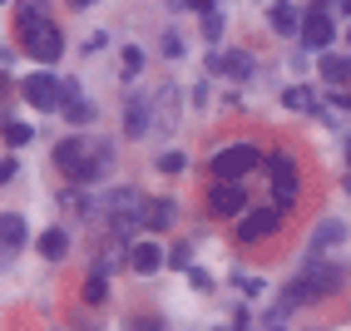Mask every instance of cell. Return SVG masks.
<instances>
[{
  "label": "cell",
  "mask_w": 351,
  "mask_h": 331,
  "mask_svg": "<svg viewBox=\"0 0 351 331\" xmlns=\"http://www.w3.org/2000/svg\"><path fill=\"white\" fill-rule=\"evenodd\" d=\"M20 50H25L30 60H40V64H50V60H60V55H64V35H60L55 20L45 15L40 0L20 5Z\"/></svg>",
  "instance_id": "6da1fadb"
},
{
  "label": "cell",
  "mask_w": 351,
  "mask_h": 331,
  "mask_svg": "<svg viewBox=\"0 0 351 331\" xmlns=\"http://www.w3.org/2000/svg\"><path fill=\"white\" fill-rule=\"evenodd\" d=\"M341 287V267L337 262H307L287 282V302H322Z\"/></svg>",
  "instance_id": "7a4b0ae2"
},
{
  "label": "cell",
  "mask_w": 351,
  "mask_h": 331,
  "mask_svg": "<svg viewBox=\"0 0 351 331\" xmlns=\"http://www.w3.org/2000/svg\"><path fill=\"white\" fill-rule=\"evenodd\" d=\"M257 163H263V154H257V144H228L213 154V178L223 183H238L243 173H252Z\"/></svg>",
  "instance_id": "3957f363"
},
{
  "label": "cell",
  "mask_w": 351,
  "mask_h": 331,
  "mask_svg": "<svg viewBox=\"0 0 351 331\" xmlns=\"http://www.w3.org/2000/svg\"><path fill=\"white\" fill-rule=\"evenodd\" d=\"M267 173H272V198H277V212H287L297 203V163L292 154H267Z\"/></svg>",
  "instance_id": "277c9868"
},
{
  "label": "cell",
  "mask_w": 351,
  "mask_h": 331,
  "mask_svg": "<svg viewBox=\"0 0 351 331\" xmlns=\"http://www.w3.org/2000/svg\"><path fill=\"white\" fill-rule=\"evenodd\" d=\"M20 94H25L35 109H45V114L60 109V79L45 75V69H40V75H25V79H20Z\"/></svg>",
  "instance_id": "5b68a950"
},
{
  "label": "cell",
  "mask_w": 351,
  "mask_h": 331,
  "mask_svg": "<svg viewBox=\"0 0 351 331\" xmlns=\"http://www.w3.org/2000/svg\"><path fill=\"white\" fill-rule=\"evenodd\" d=\"M332 35H337V25H332V15H326V10H307V15H302V25H297V40L307 45V50H326Z\"/></svg>",
  "instance_id": "8992f818"
},
{
  "label": "cell",
  "mask_w": 351,
  "mask_h": 331,
  "mask_svg": "<svg viewBox=\"0 0 351 331\" xmlns=\"http://www.w3.org/2000/svg\"><path fill=\"white\" fill-rule=\"evenodd\" d=\"M247 208V193L238 183H223V178H213V193H208V212L213 218H238V212Z\"/></svg>",
  "instance_id": "52a82bcc"
},
{
  "label": "cell",
  "mask_w": 351,
  "mask_h": 331,
  "mask_svg": "<svg viewBox=\"0 0 351 331\" xmlns=\"http://www.w3.org/2000/svg\"><path fill=\"white\" fill-rule=\"evenodd\" d=\"M208 75H218V79H252V55L213 50V55H208Z\"/></svg>",
  "instance_id": "ba28073f"
},
{
  "label": "cell",
  "mask_w": 351,
  "mask_h": 331,
  "mask_svg": "<svg viewBox=\"0 0 351 331\" xmlns=\"http://www.w3.org/2000/svg\"><path fill=\"white\" fill-rule=\"evenodd\" d=\"M277 223H282V212H277V208H257V212H247V218L238 223V243L272 238V232H277Z\"/></svg>",
  "instance_id": "9c48e42d"
},
{
  "label": "cell",
  "mask_w": 351,
  "mask_h": 331,
  "mask_svg": "<svg viewBox=\"0 0 351 331\" xmlns=\"http://www.w3.org/2000/svg\"><path fill=\"white\" fill-rule=\"evenodd\" d=\"M30 243V228L20 212H0V252H20Z\"/></svg>",
  "instance_id": "30bf717a"
},
{
  "label": "cell",
  "mask_w": 351,
  "mask_h": 331,
  "mask_svg": "<svg viewBox=\"0 0 351 331\" xmlns=\"http://www.w3.org/2000/svg\"><path fill=\"white\" fill-rule=\"evenodd\" d=\"M84 158H89V144H84V138H64V144H55V163H60V173H69V178H80Z\"/></svg>",
  "instance_id": "8fae6325"
},
{
  "label": "cell",
  "mask_w": 351,
  "mask_h": 331,
  "mask_svg": "<svg viewBox=\"0 0 351 331\" xmlns=\"http://www.w3.org/2000/svg\"><path fill=\"white\" fill-rule=\"evenodd\" d=\"M109 169H114V149H109V144H89V158H84V169H80L75 183H95V178H104Z\"/></svg>",
  "instance_id": "7c38bea8"
},
{
  "label": "cell",
  "mask_w": 351,
  "mask_h": 331,
  "mask_svg": "<svg viewBox=\"0 0 351 331\" xmlns=\"http://www.w3.org/2000/svg\"><path fill=\"white\" fill-rule=\"evenodd\" d=\"M173 223V198H149L144 212H138V228H149V232H163Z\"/></svg>",
  "instance_id": "4fadbf2b"
},
{
  "label": "cell",
  "mask_w": 351,
  "mask_h": 331,
  "mask_svg": "<svg viewBox=\"0 0 351 331\" xmlns=\"http://www.w3.org/2000/svg\"><path fill=\"white\" fill-rule=\"evenodd\" d=\"M149 119H154L149 99H129V104H124V134H129V138H144V134H149Z\"/></svg>",
  "instance_id": "5bb4252c"
},
{
  "label": "cell",
  "mask_w": 351,
  "mask_h": 331,
  "mask_svg": "<svg viewBox=\"0 0 351 331\" xmlns=\"http://www.w3.org/2000/svg\"><path fill=\"white\" fill-rule=\"evenodd\" d=\"M322 79H332L337 89H351V60H346V55H326V50H322Z\"/></svg>",
  "instance_id": "9a60e30c"
},
{
  "label": "cell",
  "mask_w": 351,
  "mask_h": 331,
  "mask_svg": "<svg viewBox=\"0 0 351 331\" xmlns=\"http://www.w3.org/2000/svg\"><path fill=\"white\" fill-rule=\"evenodd\" d=\"M129 262H134V272H158V262H163V252H158V243H134V252H129Z\"/></svg>",
  "instance_id": "2e32d148"
},
{
  "label": "cell",
  "mask_w": 351,
  "mask_h": 331,
  "mask_svg": "<svg viewBox=\"0 0 351 331\" xmlns=\"http://www.w3.org/2000/svg\"><path fill=\"white\" fill-rule=\"evenodd\" d=\"M297 25H302L297 5H287V0H277V5H272V30H277V35H297Z\"/></svg>",
  "instance_id": "e0dca14e"
},
{
  "label": "cell",
  "mask_w": 351,
  "mask_h": 331,
  "mask_svg": "<svg viewBox=\"0 0 351 331\" xmlns=\"http://www.w3.org/2000/svg\"><path fill=\"white\" fill-rule=\"evenodd\" d=\"M341 238H346V228L326 218V223H317V232H312V252H326V247H337Z\"/></svg>",
  "instance_id": "ac0fdd59"
},
{
  "label": "cell",
  "mask_w": 351,
  "mask_h": 331,
  "mask_svg": "<svg viewBox=\"0 0 351 331\" xmlns=\"http://www.w3.org/2000/svg\"><path fill=\"white\" fill-rule=\"evenodd\" d=\"M40 252L50 257V262H60V257L69 252V232H64V228H50V232H40Z\"/></svg>",
  "instance_id": "d6986e66"
},
{
  "label": "cell",
  "mask_w": 351,
  "mask_h": 331,
  "mask_svg": "<svg viewBox=\"0 0 351 331\" xmlns=\"http://www.w3.org/2000/svg\"><path fill=\"white\" fill-rule=\"evenodd\" d=\"M282 104L287 109H302V114H317V94L307 84H292V89H282Z\"/></svg>",
  "instance_id": "ffe728a7"
},
{
  "label": "cell",
  "mask_w": 351,
  "mask_h": 331,
  "mask_svg": "<svg viewBox=\"0 0 351 331\" xmlns=\"http://www.w3.org/2000/svg\"><path fill=\"white\" fill-rule=\"evenodd\" d=\"M104 297H109V272H104V267L95 262V272L84 277V302L95 306V302H104Z\"/></svg>",
  "instance_id": "44dd1931"
},
{
  "label": "cell",
  "mask_w": 351,
  "mask_h": 331,
  "mask_svg": "<svg viewBox=\"0 0 351 331\" xmlns=\"http://www.w3.org/2000/svg\"><path fill=\"white\" fill-rule=\"evenodd\" d=\"M60 109H64V119H69V124H89V119H95V104L80 99V94H75V99H64Z\"/></svg>",
  "instance_id": "7402d4cb"
},
{
  "label": "cell",
  "mask_w": 351,
  "mask_h": 331,
  "mask_svg": "<svg viewBox=\"0 0 351 331\" xmlns=\"http://www.w3.org/2000/svg\"><path fill=\"white\" fill-rule=\"evenodd\" d=\"M158 169L163 173H183V169H189V158H183L178 149H169V154H158Z\"/></svg>",
  "instance_id": "603a6c76"
},
{
  "label": "cell",
  "mask_w": 351,
  "mask_h": 331,
  "mask_svg": "<svg viewBox=\"0 0 351 331\" xmlns=\"http://www.w3.org/2000/svg\"><path fill=\"white\" fill-rule=\"evenodd\" d=\"M223 35V10H203V40H218Z\"/></svg>",
  "instance_id": "cb8c5ba5"
},
{
  "label": "cell",
  "mask_w": 351,
  "mask_h": 331,
  "mask_svg": "<svg viewBox=\"0 0 351 331\" xmlns=\"http://www.w3.org/2000/svg\"><path fill=\"white\" fill-rule=\"evenodd\" d=\"M5 138H10L15 149H25L30 138H35V129H30V124H5Z\"/></svg>",
  "instance_id": "d4e9b609"
},
{
  "label": "cell",
  "mask_w": 351,
  "mask_h": 331,
  "mask_svg": "<svg viewBox=\"0 0 351 331\" xmlns=\"http://www.w3.org/2000/svg\"><path fill=\"white\" fill-rule=\"evenodd\" d=\"M287 306H292V302L282 297V302H277L272 312H267V331H287Z\"/></svg>",
  "instance_id": "484cf974"
},
{
  "label": "cell",
  "mask_w": 351,
  "mask_h": 331,
  "mask_svg": "<svg viewBox=\"0 0 351 331\" xmlns=\"http://www.w3.org/2000/svg\"><path fill=\"white\" fill-rule=\"evenodd\" d=\"M134 69H144V50H138V45L124 50V75H134Z\"/></svg>",
  "instance_id": "4316f807"
},
{
  "label": "cell",
  "mask_w": 351,
  "mask_h": 331,
  "mask_svg": "<svg viewBox=\"0 0 351 331\" xmlns=\"http://www.w3.org/2000/svg\"><path fill=\"white\" fill-rule=\"evenodd\" d=\"M104 45H109V35L99 30V35H89V40H84V50H89V55H99V50H104Z\"/></svg>",
  "instance_id": "83f0119b"
},
{
  "label": "cell",
  "mask_w": 351,
  "mask_h": 331,
  "mask_svg": "<svg viewBox=\"0 0 351 331\" xmlns=\"http://www.w3.org/2000/svg\"><path fill=\"white\" fill-rule=\"evenodd\" d=\"M163 55H183V40L169 30V35H163Z\"/></svg>",
  "instance_id": "f1b7e54d"
},
{
  "label": "cell",
  "mask_w": 351,
  "mask_h": 331,
  "mask_svg": "<svg viewBox=\"0 0 351 331\" xmlns=\"http://www.w3.org/2000/svg\"><path fill=\"white\" fill-rule=\"evenodd\" d=\"M5 99H10V79L0 75V129H5Z\"/></svg>",
  "instance_id": "f546056e"
},
{
  "label": "cell",
  "mask_w": 351,
  "mask_h": 331,
  "mask_svg": "<svg viewBox=\"0 0 351 331\" xmlns=\"http://www.w3.org/2000/svg\"><path fill=\"white\" fill-rule=\"evenodd\" d=\"M173 5H189V10H218V0H173Z\"/></svg>",
  "instance_id": "4dcf8cb0"
},
{
  "label": "cell",
  "mask_w": 351,
  "mask_h": 331,
  "mask_svg": "<svg viewBox=\"0 0 351 331\" xmlns=\"http://www.w3.org/2000/svg\"><path fill=\"white\" fill-rule=\"evenodd\" d=\"M129 331H158V317H134Z\"/></svg>",
  "instance_id": "1f68e13d"
},
{
  "label": "cell",
  "mask_w": 351,
  "mask_h": 331,
  "mask_svg": "<svg viewBox=\"0 0 351 331\" xmlns=\"http://www.w3.org/2000/svg\"><path fill=\"white\" fill-rule=\"evenodd\" d=\"M15 178V158H0V183H10Z\"/></svg>",
  "instance_id": "d6a6232c"
},
{
  "label": "cell",
  "mask_w": 351,
  "mask_h": 331,
  "mask_svg": "<svg viewBox=\"0 0 351 331\" xmlns=\"http://www.w3.org/2000/svg\"><path fill=\"white\" fill-rule=\"evenodd\" d=\"M69 5H75V10H84V5H95V0H69Z\"/></svg>",
  "instance_id": "836d02e7"
},
{
  "label": "cell",
  "mask_w": 351,
  "mask_h": 331,
  "mask_svg": "<svg viewBox=\"0 0 351 331\" xmlns=\"http://www.w3.org/2000/svg\"><path fill=\"white\" fill-rule=\"evenodd\" d=\"M341 10H346V15H351V0H341Z\"/></svg>",
  "instance_id": "e575fe53"
},
{
  "label": "cell",
  "mask_w": 351,
  "mask_h": 331,
  "mask_svg": "<svg viewBox=\"0 0 351 331\" xmlns=\"http://www.w3.org/2000/svg\"><path fill=\"white\" fill-rule=\"evenodd\" d=\"M346 163H351V138H346Z\"/></svg>",
  "instance_id": "d590c367"
},
{
  "label": "cell",
  "mask_w": 351,
  "mask_h": 331,
  "mask_svg": "<svg viewBox=\"0 0 351 331\" xmlns=\"http://www.w3.org/2000/svg\"><path fill=\"white\" fill-rule=\"evenodd\" d=\"M346 198H351V178H346Z\"/></svg>",
  "instance_id": "8d00e7d4"
},
{
  "label": "cell",
  "mask_w": 351,
  "mask_h": 331,
  "mask_svg": "<svg viewBox=\"0 0 351 331\" xmlns=\"http://www.w3.org/2000/svg\"><path fill=\"white\" fill-rule=\"evenodd\" d=\"M0 5H5V0H0Z\"/></svg>",
  "instance_id": "74e56055"
},
{
  "label": "cell",
  "mask_w": 351,
  "mask_h": 331,
  "mask_svg": "<svg viewBox=\"0 0 351 331\" xmlns=\"http://www.w3.org/2000/svg\"><path fill=\"white\" fill-rule=\"evenodd\" d=\"M346 40H351V35H346Z\"/></svg>",
  "instance_id": "f35d334b"
}]
</instances>
